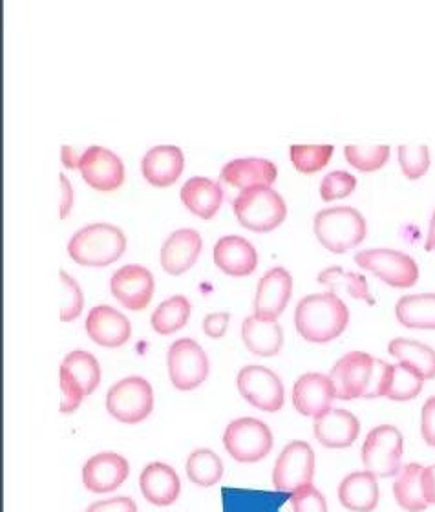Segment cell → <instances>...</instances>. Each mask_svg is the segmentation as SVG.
Instances as JSON below:
<instances>
[{
  "label": "cell",
  "instance_id": "1",
  "mask_svg": "<svg viewBox=\"0 0 435 512\" xmlns=\"http://www.w3.org/2000/svg\"><path fill=\"white\" fill-rule=\"evenodd\" d=\"M392 364L375 359L370 353L350 352L331 368L329 379L335 384L337 399H377L386 397Z\"/></svg>",
  "mask_w": 435,
  "mask_h": 512
},
{
  "label": "cell",
  "instance_id": "12",
  "mask_svg": "<svg viewBox=\"0 0 435 512\" xmlns=\"http://www.w3.org/2000/svg\"><path fill=\"white\" fill-rule=\"evenodd\" d=\"M236 384L245 401L262 412H278L284 406V384L266 366H245Z\"/></svg>",
  "mask_w": 435,
  "mask_h": 512
},
{
  "label": "cell",
  "instance_id": "48",
  "mask_svg": "<svg viewBox=\"0 0 435 512\" xmlns=\"http://www.w3.org/2000/svg\"><path fill=\"white\" fill-rule=\"evenodd\" d=\"M79 158L81 156H77L75 154V150L72 147H63V165L64 167H68V169H75V167H79Z\"/></svg>",
  "mask_w": 435,
  "mask_h": 512
},
{
  "label": "cell",
  "instance_id": "14",
  "mask_svg": "<svg viewBox=\"0 0 435 512\" xmlns=\"http://www.w3.org/2000/svg\"><path fill=\"white\" fill-rule=\"evenodd\" d=\"M156 289V282L147 267H121L110 278V291L127 310L141 311L149 306Z\"/></svg>",
  "mask_w": 435,
  "mask_h": 512
},
{
  "label": "cell",
  "instance_id": "36",
  "mask_svg": "<svg viewBox=\"0 0 435 512\" xmlns=\"http://www.w3.org/2000/svg\"><path fill=\"white\" fill-rule=\"evenodd\" d=\"M333 152V145H291L289 158L297 171L302 174H315L328 165Z\"/></svg>",
  "mask_w": 435,
  "mask_h": 512
},
{
  "label": "cell",
  "instance_id": "40",
  "mask_svg": "<svg viewBox=\"0 0 435 512\" xmlns=\"http://www.w3.org/2000/svg\"><path fill=\"white\" fill-rule=\"evenodd\" d=\"M357 187V178L346 171L329 172L320 183V196L324 202H333L350 196Z\"/></svg>",
  "mask_w": 435,
  "mask_h": 512
},
{
  "label": "cell",
  "instance_id": "35",
  "mask_svg": "<svg viewBox=\"0 0 435 512\" xmlns=\"http://www.w3.org/2000/svg\"><path fill=\"white\" fill-rule=\"evenodd\" d=\"M423 384H425L423 375L417 374L414 368L403 363L392 364L386 397L392 401H412L421 394Z\"/></svg>",
  "mask_w": 435,
  "mask_h": 512
},
{
  "label": "cell",
  "instance_id": "8",
  "mask_svg": "<svg viewBox=\"0 0 435 512\" xmlns=\"http://www.w3.org/2000/svg\"><path fill=\"white\" fill-rule=\"evenodd\" d=\"M110 416L127 425H138L154 410V392L147 379L132 375L110 386L107 394Z\"/></svg>",
  "mask_w": 435,
  "mask_h": 512
},
{
  "label": "cell",
  "instance_id": "6",
  "mask_svg": "<svg viewBox=\"0 0 435 512\" xmlns=\"http://www.w3.org/2000/svg\"><path fill=\"white\" fill-rule=\"evenodd\" d=\"M404 438L393 425H379L364 439L362 463L364 470L377 478H393L403 469Z\"/></svg>",
  "mask_w": 435,
  "mask_h": 512
},
{
  "label": "cell",
  "instance_id": "44",
  "mask_svg": "<svg viewBox=\"0 0 435 512\" xmlns=\"http://www.w3.org/2000/svg\"><path fill=\"white\" fill-rule=\"evenodd\" d=\"M421 436L428 447L435 448V395L426 399L421 410Z\"/></svg>",
  "mask_w": 435,
  "mask_h": 512
},
{
  "label": "cell",
  "instance_id": "25",
  "mask_svg": "<svg viewBox=\"0 0 435 512\" xmlns=\"http://www.w3.org/2000/svg\"><path fill=\"white\" fill-rule=\"evenodd\" d=\"M379 483L377 476L368 470L351 472L339 485V500L342 507L351 512H373L379 505Z\"/></svg>",
  "mask_w": 435,
  "mask_h": 512
},
{
  "label": "cell",
  "instance_id": "43",
  "mask_svg": "<svg viewBox=\"0 0 435 512\" xmlns=\"http://www.w3.org/2000/svg\"><path fill=\"white\" fill-rule=\"evenodd\" d=\"M86 512H138V505L127 496H117L110 500L92 503Z\"/></svg>",
  "mask_w": 435,
  "mask_h": 512
},
{
  "label": "cell",
  "instance_id": "3",
  "mask_svg": "<svg viewBox=\"0 0 435 512\" xmlns=\"http://www.w3.org/2000/svg\"><path fill=\"white\" fill-rule=\"evenodd\" d=\"M127 249V236L112 224H90L68 242V255L79 266L105 267L119 260Z\"/></svg>",
  "mask_w": 435,
  "mask_h": 512
},
{
  "label": "cell",
  "instance_id": "17",
  "mask_svg": "<svg viewBox=\"0 0 435 512\" xmlns=\"http://www.w3.org/2000/svg\"><path fill=\"white\" fill-rule=\"evenodd\" d=\"M337 399L335 384L324 374L300 375L293 386V405L298 414L319 417L328 412L331 403Z\"/></svg>",
  "mask_w": 435,
  "mask_h": 512
},
{
  "label": "cell",
  "instance_id": "15",
  "mask_svg": "<svg viewBox=\"0 0 435 512\" xmlns=\"http://www.w3.org/2000/svg\"><path fill=\"white\" fill-rule=\"evenodd\" d=\"M293 291V278L284 267L269 269L260 278L255 297V315L260 319L276 320L289 304Z\"/></svg>",
  "mask_w": 435,
  "mask_h": 512
},
{
  "label": "cell",
  "instance_id": "47",
  "mask_svg": "<svg viewBox=\"0 0 435 512\" xmlns=\"http://www.w3.org/2000/svg\"><path fill=\"white\" fill-rule=\"evenodd\" d=\"M423 489H425L426 502L435 505V463L425 467L423 472Z\"/></svg>",
  "mask_w": 435,
  "mask_h": 512
},
{
  "label": "cell",
  "instance_id": "28",
  "mask_svg": "<svg viewBox=\"0 0 435 512\" xmlns=\"http://www.w3.org/2000/svg\"><path fill=\"white\" fill-rule=\"evenodd\" d=\"M423 472H425L423 465L408 463L395 476L393 498L403 511L425 512L430 507V503L426 502L425 489H423Z\"/></svg>",
  "mask_w": 435,
  "mask_h": 512
},
{
  "label": "cell",
  "instance_id": "33",
  "mask_svg": "<svg viewBox=\"0 0 435 512\" xmlns=\"http://www.w3.org/2000/svg\"><path fill=\"white\" fill-rule=\"evenodd\" d=\"M187 476L198 487H213L222 480V459L209 448H198L187 458Z\"/></svg>",
  "mask_w": 435,
  "mask_h": 512
},
{
  "label": "cell",
  "instance_id": "13",
  "mask_svg": "<svg viewBox=\"0 0 435 512\" xmlns=\"http://www.w3.org/2000/svg\"><path fill=\"white\" fill-rule=\"evenodd\" d=\"M79 172L92 189L112 192L125 182V165L114 152L103 147H90L79 158Z\"/></svg>",
  "mask_w": 435,
  "mask_h": 512
},
{
  "label": "cell",
  "instance_id": "45",
  "mask_svg": "<svg viewBox=\"0 0 435 512\" xmlns=\"http://www.w3.org/2000/svg\"><path fill=\"white\" fill-rule=\"evenodd\" d=\"M229 322H231V315L227 311L211 313V315H207L205 320H203V331L211 339H222L223 335L227 333Z\"/></svg>",
  "mask_w": 435,
  "mask_h": 512
},
{
  "label": "cell",
  "instance_id": "19",
  "mask_svg": "<svg viewBox=\"0 0 435 512\" xmlns=\"http://www.w3.org/2000/svg\"><path fill=\"white\" fill-rule=\"evenodd\" d=\"M86 333L92 341L105 348H119L132 335L130 320L110 306H96L86 317Z\"/></svg>",
  "mask_w": 435,
  "mask_h": 512
},
{
  "label": "cell",
  "instance_id": "46",
  "mask_svg": "<svg viewBox=\"0 0 435 512\" xmlns=\"http://www.w3.org/2000/svg\"><path fill=\"white\" fill-rule=\"evenodd\" d=\"M59 180H61V218L64 220L72 211L74 191H72V183L68 182V178L64 174L59 176Z\"/></svg>",
  "mask_w": 435,
  "mask_h": 512
},
{
  "label": "cell",
  "instance_id": "42",
  "mask_svg": "<svg viewBox=\"0 0 435 512\" xmlns=\"http://www.w3.org/2000/svg\"><path fill=\"white\" fill-rule=\"evenodd\" d=\"M61 392H63V399H61V412L63 414L75 412L86 397L83 388L75 383L74 377L68 374L64 368H61Z\"/></svg>",
  "mask_w": 435,
  "mask_h": 512
},
{
  "label": "cell",
  "instance_id": "16",
  "mask_svg": "<svg viewBox=\"0 0 435 512\" xmlns=\"http://www.w3.org/2000/svg\"><path fill=\"white\" fill-rule=\"evenodd\" d=\"M130 474L127 459L116 452H101L92 456L83 467V485L90 492L105 494L119 489Z\"/></svg>",
  "mask_w": 435,
  "mask_h": 512
},
{
  "label": "cell",
  "instance_id": "49",
  "mask_svg": "<svg viewBox=\"0 0 435 512\" xmlns=\"http://www.w3.org/2000/svg\"><path fill=\"white\" fill-rule=\"evenodd\" d=\"M426 251H435V211L430 220V229H428V236H426Z\"/></svg>",
  "mask_w": 435,
  "mask_h": 512
},
{
  "label": "cell",
  "instance_id": "32",
  "mask_svg": "<svg viewBox=\"0 0 435 512\" xmlns=\"http://www.w3.org/2000/svg\"><path fill=\"white\" fill-rule=\"evenodd\" d=\"M191 317V302L183 295H174L170 299L163 300L160 306L154 310L150 317L152 330L160 335H170L181 330Z\"/></svg>",
  "mask_w": 435,
  "mask_h": 512
},
{
  "label": "cell",
  "instance_id": "2",
  "mask_svg": "<svg viewBox=\"0 0 435 512\" xmlns=\"http://www.w3.org/2000/svg\"><path fill=\"white\" fill-rule=\"evenodd\" d=\"M350 322V311L335 293H317L308 295L298 302L295 311V326L298 335L308 342L335 341Z\"/></svg>",
  "mask_w": 435,
  "mask_h": 512
},
{
  "label": "cell",
  "instance_id": "26",
  "mask_svg": "<svg viewBox=\"0 0 435 512\" xmlns=\"http://www.w3.org/2000/svg\"><path fill=\"white\" fill-rule=\"evenodd\" d=\"M242 339L247 350L258 357H275L284 344V331L276 320L251 315L242 324Z\"/></svg>",
  "mask_w": 435,
  "mask_h": 512
},
{
  "label": "cell",
  "instance_id": "41",
  "mask_svg": "<svg viewBox=\"0 0 435 512\" xmlns=\"http://www.w3.org/2000/svg\"><path fill=\"white\" fill-rule=\"evenodd\" d=\"M291 507L295 512H328V503L322 492L313 485L291 494Z\"/></svg>",
  "mask_w": 435,
  "mask_h": 512
},
{
  "label": "cell",
  "instance_id": "5",
  "mask_svg": "<svg viewBox=\"0 0 435 512\" xmlns=\"http://www.w3.org/2000/svg\"><path fill=\"white\" fill-rule=\"evenodd\" d=\"M234 214L245 229L255 233H269L286 220L284 198L271 187H256L244 191L233 202Z\"/></svg>",
  "mask_w": 435,
  "mask_h": 512
},
{
  "label": "cell",
  "instance_id": "39",
  "mask_svg": "<svg viewBox=\"0 0 435 512\" xmlns=\"http://www.w3.org/2000/svg\"><path fill=\"white\" fill-rule=\"evenodd\" d=\"M59 278H61V320L72 322L81 315L85 306V297L79 284L66 271H61Z\"/></svg>",
  "mask_w": 435,
  "mask_h": 512
},
{
  "label": "cell",
  "instance_id": "10",
  "mask_svg": "<svg viewBox=\"0 0 435 512\" xmlns=\"http://www.w3.org/2000/svg\"><path fill=\"white\" fill-rule=\"evenodd\" d=\"M315 476V452L306 441H291L276 459L273 469V485L276 491H300L313 483Z\"/></svg>",
  "mask_w": 435,
  "mask_h": 512
},
{
  "label": "cell",
  "instance_id": "29",
  "mask_svg": "<svg viewBox=\"0 0 435 512\" xmlns=\"http://www.w3.org/2000/svg\"><path fill=\"white\" fill-rule=\"evenodd\" d=\"M395 317L410 330H435V293L406 295L399 299Z\"/></svg>",
  "mask_w": 435,
  "mask_h": 512
},
{
  "label": "cell",
  "instance_id": "20",
  "mask_svg": "<svg viewBox=\"0 0 435 512\" xmlns=\"http://www.w3.org/2000/svg\"><path fill=\"white\" fill-rule=\"evenodd\" d=\"M202 236L194 229H178L161 247V267L169 275H183L189 271L202 253Z\"/></svg>",
  "mask_w": 435,
  "mask_h": 512
},
{
  "label": "cell",
  "instance_id": "23",
  "mask_svg": "<svg viewBox=\"0 0 435 512\" xmlns=\"http://www.w3.org/2000/svg\"><path fill=\"white\" fill-rule=\"evenodd\" d=\"M139 489L147 502L169 507L180 498V476L167 463H150L139 474Z\"/></svg>",
  "mask_w": 435,
  "mask_h": 512
},
{
  "label": "cell",
  "instance_id": "37",
  "mask_svg": "<svg viewBox=\"0 0 435 512\" xmlns=\"http://www.w3.org/2000/svg\"><path fill=\"white\" fill-rule=\"evenodd\" d=\"M346 161L357 171L373 172L382 169L390 160L388 145H348L344 149Z\"/></svg>",
  "mask_w": 435,
  "mask_h": 512
},
{
  "label": "cell",
  "instance_id": "7",
  "mask_svg": "<svg viewBox=\"0 0 435 512\" xmlns=\"http://www.w3.org/2000/svg\"><path fill=\"white\" fill-rule=\"evenodd\" d=\"M275 438L271 428L255 417H242L229 423L223 434V447L240 463H256L269 456Z\"/></svg>",
  "mask_w": 435,
  "mask_h": 512
},
{
  "label": "cell",
  "instance_id": "34",
  "mask_svg": "<svg viewBox=\"0 0 435 512\" xmlns=\"http://www.w3.org/2000/svg\"><path fill=\"white\" fill-rule=\"evenodd\" d=\"M74 377L75 383L83 388L86 397L96 390L101 383V366L92 353L75 350L64 357L63 366Z\"/></svg>",
  "mask_w": 435,
  "mask_h": 512
},
{
  "label": "cell",
  "instance_id": "9",
  "mask_svg": "<svg viewBox=\"0 0 435 512\" xmlns=\"http://www.w3.org/2000/svg\"><path fill=\"white\" fill-rule=\"evenodd\" d=\"M357 266L370 271L392 288L406 289L419 280V266L414 258L393 249H366L355 255Z\"/></svg>",
  "mask_w": 435,
  "mask_h": 512
},
{
  "label": "cell",
  "instance_id": "22",
  "mask_svg": "<svg viewBox=\"0 0 435 512\" xmlns=\"http://www.w3.org/2000/svg\"><path fill=\"white\" fill-rule=\"evenodd\" d=\"M278 169L273 161L264 158H240L229 161L222 169L223 183L234 189H256V187H271L276 182Z\"/></svg>",
  "mask_w": 435,
  "mask_h": 512
},
{
  "label": "cell",
  "instance_id": "27",
  "mask_svg": "<svg viewBox=\"0 0 435 512\" xmlns=\"http://www.w3.org/2000/svg\"><path fill=\"white\" fill-rule=\"evenodd\" d=\"M181 202L191 213L198 214L203 220H211L222 205V187L209 178L196 176L181 187Z\"/></svg>",
  "mask_w": 435,
  "mask_h": 512
},
{
  "label": "cell",
  "instance_id": "24",
  "mask_svg": "<svg viewBox=\"0 0 435 512\" xmlns=\"http://www.w3.org/2000/svg\"><path fill=\"white\" fill-rule=\"evenodd\" d=\"M185 167V156L180 147L160 145L150 149L141 160L143 178L154 187H169L178 182Z\"/></svg>",
  "mask_w": 435,
  "mask_h": 512
},
{
  "label": "cell",
  "instance_id": "31",
  "mask_svg": "<svg viewBox=\"0 0 435 512\" xmlns=\"http://www.w3.org/2000/svg\"><path fill=\"white\" fill-rule=\"evenodd\" d=\"M320 284L328 286L331 293H348L351 299L364 300L370 306L375 304V299L370 295V288L366 277H362L359 273H351V271H344L342 267L331 266L324 269L317 277Z\"/></svg>",
  "mask_w": 435,
  "mask_h": 512
},
{
  "label": "cell",
  "instance_id": "11",
  "mask_svg": "<svg viewBox=\"0 0 435 512\" xmlns=\"http://www.w3.org/2000/svg\"><path fill=\"white\" fill-rule=\"evenodd\" d=\"M167 366L170 383L183 392L202 386L209 375V359L202 346L192 339H180L170 346Z\"/></svg>",
  "mask_w": 435,
  "mask_h": 512
},
{
  "label": "cell",
  "instance_id": "30",
  "mask_svg": "<svg viewBox=\"0 0 435 512\" xmlns=\"http://www.w3.org/2000/svg\"><path fill=\"white\" fill-rule=\"evenodd\" d=\"M388 352L399 363L414 368L415 372L423 375V379H435V350L423 342L412 339H393L388 344Z\"/></svg>",
  "mask_w": 435,
  "mask_h": 512
},
{
  "label": "cell",
  "instance_id": "38",
  "mask_svg": "<svg viewBox=\"0 0 435 512\" xmlns=\"http://www.w3.org/2000/svg\"><path fill=\"white\" fill-rule=\"evenodd\" d=\"M399 163L408 180H419L430 169V150L426 145H401Z\"/></svg>",
  "mask_w": 435,
  "mask_h": 512
},
{
  "label": "cell",
  "instance_id": "18",
  "mask_svg": "<svg viewBox=\"0 0 435 512\" xmlns=\"http://www.w3.org/2000/svg\"><path fill=\"white\" fill-rule=\"evenodd\" d=\"M313 434L324 447L348 448L359 438L361 423L348 410L329 408L322 416L315 417Z\"/></svg>",
  "mask_w": 435,
  "mask_h": 512
},
{
  "label": "cell",
  "instance_id": "21",
  "mask_svg": "<svg viewBox=\"0 0 435 512\" xmlns=\"http://www.w3.org/2000/svg\"><path fill=\"white\" fill-rule=\"evenodd\" d=\"M214 264L231 277H247L258 266L255 246L242 236H222L213 249Z\"/></svg>",
  "mask_w": 435,
  "mask_h": 512
},
{
  "label": "cell",
  "instance_id": "4",
  "mask_svg": "<svg viewBox=\"0 0 435 512\" xmlns=\"http://www.w3.org/2000/svg\"><path fill=\"white\" fill-rule=\"evenodd\" d=\"M313 231L320 244L335 255H342L359 246L366 238V220L353 207H329L313 220Z\"/></svg>",
  "mask_w": 435,
  "mask_h": 512
}]
</instances>
